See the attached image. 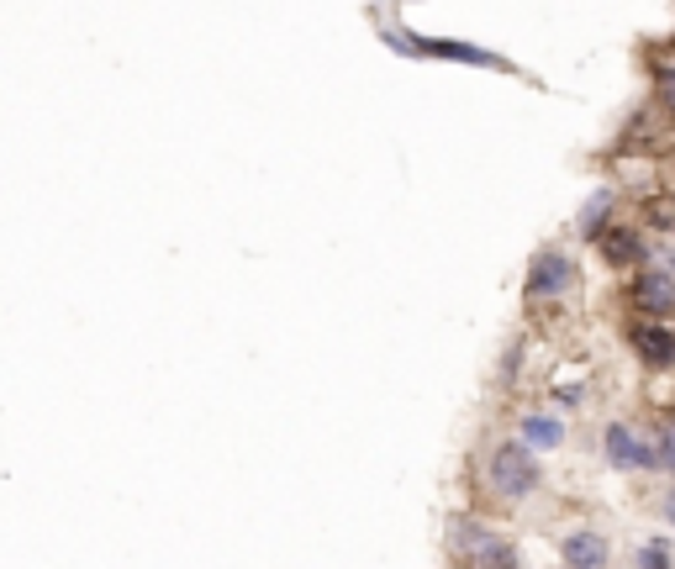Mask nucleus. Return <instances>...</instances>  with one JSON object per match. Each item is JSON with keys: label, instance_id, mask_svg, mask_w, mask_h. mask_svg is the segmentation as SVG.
Listing matches in <instances>:
<instances>
[{"label": "nucleus", "instance_id": "2", "mask_svg": "<svg viewBox=\"0 0 675 569\" xmlns=\"http://www.w3.org/2000/svg\"><path fill=\"white\" fill-rule=\"evenodd\" d=\"M459 554H464V569H517V548L496 538V533L475 527V522L459 527Z\"/></svg>", "mask_w": 675, "mask_h": 569}, {"label": "nucleus", "instance_id": "7", "mask_svg": "<svg viewBox=\"0 0 675 569\" xmlns=\"http://www.w3.org/2000/svg\"><path fill=\"white\" fill-rule=\"evenodd\" d=\"M565 565L570 569H602L607 565V538L602 533H570V538H565Z\"/></svg>", "mask_w": 675, "mask_h": 569}, {"label": "nucleus", "instance_id": "4", "mask_svg": "<svg viewBox=\"0 0 675 569\" xmlns=\"http://www.w3.org/2000/svg\"><path fill=\"white\" fill-rule=\"evenodd\" d=\"M386 43L407 47V53H443V58H459V64H491V69H502L506 58L496 53H485V47H470V43H438V37H401V32H386Z\"/></svg>", "mask_w": 675, "mask_h": 569}, {"label": "nucleus", "instance_id": "6", "mask_svg": "<svg viewBox=\"0 0 675 569\" xmlns=\"http://www.w3.org/2000/svg\"><path fill=\"white\" fill-rule=\"evenodd\" d=\"M570 284V259L565 254H538L533 259V275H528V296L538 301V296H559Z\"/></svg>", "mask_w": 675, "mask_h": 569}, {"label": "nucleus", "instance_id": "8", "mask_svg": "<svg viewBox=\"0 0 675 569\" xmlns=\"http://www.w3.org/2000/svg\"><path fill=\"white\" fill-rule=\"evenodd\" d=\"M633 348L650 358V364H671L675 358V332H660V328H650V322H639V328H633Z\"/></svg>", "mask_w": 675, "mask_h": 569}, {"label": "nucleus", "instance_id": "13", "mask_svg": "<svg viewBox=\"0 0 675 569\" xmlns=\"http://www.w3.org/2000/svg\"><path fill=\"white\" fill-rule=\"evenodd\" d=\"M660 100H665V106L675 111V79H665V85H660Z\"/></svg>", "mask_w": 675, "mask_h": 569}, {"label": "nucleus", "instance_id": "3", "mask_svg": "<svg viewBox=\"0 0 675 569\" xmlns=\"http://www.w3.org/2000/svg\"><path fill=\"white\" fill-rule=\"evenodd\" d=\"M607 459H612V464H623V470H654L665 453L654 449L644 432H633V427L618 422V427H607Z\"/></svg>", "mask_w": 675, "mask_h": 569}, {"label": "nucleus", "instance_id": "9", "mask_svg": "<svg viewBox=\"0 0 675 569\" xmlns=\"http://www.w3.org/2000/svg\"><path fill=\"white\" fill-rule=\"evenodd\" d=\"M523 438H528L533 449H555L559 438H565V427L555 417H544V411H533V417H523Z\"/></svg>", "mask_w": 675, "mask_h": 569}, {"label": "nucleus", "instance_id": "11", "mask_svg": "<svg viewBox=\"0 0 675 569\" xmlns=\"http://www.w3.org/2000/svg\"><path fill=\"white\" fill-rule=\"evenodd\" d=\"M639 569H671V554H665V544L639 548Z\"/></svg>", "mask_w": 675, "mask_h": 569}, {"label": "nucleus", "instance_id": "14", "mask_svg": "<svg viewBox=\"0 0 675 569\" xmlns=\"http://www.w3.org/2000/svg\"><path fill=\"white\" fill-rule=\"evenodd\" d=\"M665 517H671V522H675V491H671V501H665Z\"/></svg>", "mask_w": 675, "mask_h": 569}, {"label": "nucleus", "instance_id": "10", "mask_svg": "<svg viewBox=\"0 0 675 569\" xmlns=\"http://www.w3.org/2000/svg\"><path fill=\"white\" fill-rule=\"evenodd\" d=\"M602 248L612 264H633L639 259V237H633V227H612V233H602Z\"/></svg>", "mask_w": 675, "mask_h": 569}, {"label": "nucleus", "instance_id": "5", "mask_svg": "<svg viewBox=\"0 0 675 569\" xmlns=\"http://www.w3.org/2000/svg\"><path fill=\"white\" fill-rule=\"evenodd\" d=\"M633 301H639V311H650V316H665V311H675V280L665 269H644L633 280Z\"/></svg>", "mask_w": 675, "mask_h": 569}, {"label": "nucleus", "instance_id": "12", "mask_svg": "<svg viewBox=\"0 0 675 569\" xmlns=\"http://www.w3.org/2000/svg\"><path fill=\"white\" fill-rule=\"evenodd\" d=\"M660 453H665V464H671V470H675V427H671V432H665V443H660Z\"/></svg>", "mask_w": 675, "mask_h": 569}, {"label": "nucleus", "instance_id": "1", "mask_svg": "<svg viewBox=\"0 0 675 569\" xmlns=\"http://www.w3.org/2000/svg\"><path fill=\"white\" fill-rule=\"evenodd\" d=\"M491 485L502 491V496H528L533 485H538V464H533V453L523 443H502V449L491 453Z\"/></svg>", "mask_w": 675, "mask_h": 569}]
</instances>
